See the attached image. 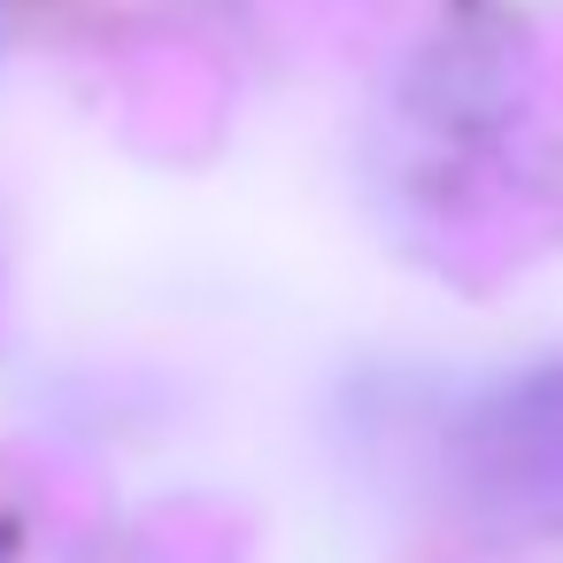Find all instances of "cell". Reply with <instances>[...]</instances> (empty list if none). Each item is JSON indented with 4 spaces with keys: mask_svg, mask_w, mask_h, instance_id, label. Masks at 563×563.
Returning <instances> with one entry per match:
<instances>
[{
    "mask_svg": "<svg viewBox=\"0 0 563 563\" xmlns=\"http://www.w3.org/2000/svg\"><path fill=\"white\" fill-rule=\"evenodd\" d=\"M463 471L486 501L563 509V355L494 386L463 417Z\"/></svg>",
    "mask_w": 563,
    "mask_h": 563,
    "instance_id": "cell-1",
    "label": "cell"
}]
</instances>
